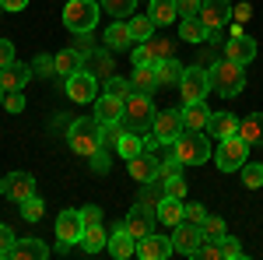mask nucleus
I'll return each mask as SVG.
<instances>
[{
    "instance_id": "32",
    "label": "nucleus",
    "mask_w": 263,
    "mask_h": 260,
    "mask_svg": "<svg viewBox=\"0 0 263 260\" xmlns=\"http://www.w3.org/2000/svg\"><path fill=\"white\" fill-rule=\"evenodd\" d=\"M182 71H186V67H182L176 57H168V60H158V63H155L158 84H179V81H182Z\"/></svg>"
},
{
    "instance_id": "1",
    "label": "nucleus",
    "mask_w": 263,
    "mask_h": 260,
    "mask_svg": "<svg viewBox=\"0 0 263 260\" xmlns=\"http://www.w3.org/2000/svg\"><path fill=\"white\" fill-rule=\"evenodd\" d=\"M67 144H70L74 155L91 159L99 148H105V141H102V123L95 120V116H81V120H74V123H70V130H67Z\"/></svg>"
},
{
    "instance_id": "12",
    "label": "nucleus",
    "mask_w": 263,
    "mask_h": 260,
    "mask_svg": "<svg viewBox=\"0 0 263 260\" xmlns=\"http://www.w3.org/2000/svg\"><path fill=\"white\" fill-rule=\"evenodd\" d=\"M155 137L162 141V144H172V141L179 137L182 130H186V123H182V109H162L158 116H155Z\"/></svg>"
},
{
    "instance_id": "52",
    "label": "nucleus",
    "mask_w": 263,
    "mask_h": 260,
    "mask_svg": "<svg viewBox=\"0 0 263 260\" xmlns=\"http://www.w3.org/2000/svg\"><path fill=\"white\" fill-rule=\"evenodd\" d=\"M203 0H179V18H197Z\"/></svg>"
},
{
    "instance_id": "10",
    "label": "nucleus",
    "mask_w": 263,
    "mask_h": 260,
    "mask_svg": "<svg viewBox=\"0 0 263 260\" xmlns=\"http://www.w3.org/2000/svg\"><path fill=\"white\" fill-rule=\"evenodd\" d=\"M0 194L7 200H28L35 194V176L32 172H7L4 180H0Z\"/></svg>"
},
{
    "instance_id": "17",
    "label": "nucleus",
    "mask_w": 263,
    "mask_h": 260,
    "mask_svg": "<svg viewBox=\"0 0 263 260\" xmlns=\"http://www.w3.org/2000/svg\"><path fill=\"white\" fill-rule=\"evenodd\" d=\"M32 63H21V60H11L7 67H0V84H4V92H21L28 81H32Z\"/></svg>"
},
{
    "instance_id": "56",
    "label": "nucleus",
    "mask_w": 263,
    "mask_h": 260,
    "mask_svg": "<svg viewBox=\"0 0 263 260\" xmlns=\"http://www.w3.org/2000/svg\"><path fill=\"white\" fill-rule=\"evenodd\" d=\"M91 169H95V172H109V155H105V148H99V151L91 155Z\"/></svg>"
},
{
    "instance_id": "58",
    "label": "nucleus",
    "mask_w": 263,
    "mask_h": 260,
    "mask_svg": "<svg viewBox=\"0 0 263 260\" xmlns=\"http://www.w3.org/2000/svg\"><path fill=\"white\" fill-rule=\"evenodd\" d=\"M0 7L14 14V11H25V7H28V0H0Z\"/></svg>"
},
{
    "instance_id": "40",
    "label": "nucleus",
    "mask_w": 263,
    "mask_h": 260,
    "mask_svg": "<svg viewBox=\"0 0 263 260\" xmlns=\"http://www.w3.org/2000/svg\"><path fill=\"white\" fill-rule=\"evenodd\" d=\"M42 215H46V204H42V197H35V194H32L28 200H21V218H25V221H39Z\"/></svg>"
},
{
    "instance_id": "46",
    "label": "nucleus",
    "mask_w": 263,
    "mask_h": 260,
    "mask_svg": "<svg viewBox=\"0 0 263 260\" xmlns=\"http://www.w3.org/2000/svg\"><path fill=\"white\" fill-rule=\"evenodd\" d=\"M162 197H165V194H162ZM162 197L155 194V183H144V190H141V197H137V204H141V207H147V211H155Z\"/></svg>"
},
{
    "instance_id": "59",
    "label": "nucleus",
    "mask_w": 263,
    "mask_h": 260,
    "mask_svg": "<svg viewBox=\"0 0 263 260\" xmlns=\"http://www.w3.org/2000/svg\"><path fill=\"white\" fill-rule=\"evenodd\" d=\"M4 95H7V92H4V84H0V106H4Z\"/></svg>"
},
{
    "instance_id": "38",
    "label": "nucleus",
    "mask_w": 263,
    "mask_h": 260,
    "mask_svg": "<svg viewBox=\"0 0 263 260\" xmlns=\"http://www.w3.org/2000/svg\"><path fill=\"white\" fill-rule=\"evenodd\" d=\"M99 4H102V11H105V14H112V18H130L137 0H99Z\"/></svg>"
},
{
    "instance_id": "28",
    "label": "nucleus",
    "mask_w": 263,
    "mask_h": 260,
    "mask_svg": "<svg viewBox=\"0 0 263 260\" xmlns=\"http://www.w3.org/2000/svg\"><path fill=\"white\" fill-rule=\"evenodd\" d=\"M53 60H57V74H60V78H70V74L84 71V53L81 49H63Z\"/></svg>"
},
{
    "instance_id": "60",
    "label": "nucleus",
    "mask_w": 263,
    "mask_h": 260,
    "mask_svg": "<svg viewBox=\"0 0 263 260\" xmlns=\"http://www.w3.org/2000/svg\"><path fill=\"white\" fill-rule=\"evenodd\" d=\"M0 11H4V7H0Z\"/></svg>"
},
{
    "instance_id": "7",
    "label": "nucleus",
    "mask_w": 263,
    "mask_h": 260,
    "mask_svg": "<svg viewBox=\"0 0 263 260\" xmlns=\"http://www.w3.org/2000/svg\"><path fill=\"white\" fill-rule=\"evenodd\" d=\"M179 92H182V106L203 102L207 92H211V71H203L200 63L197 67H186L182 71V81H179Z\"/></svg>"
},
{
    "instance_id": "53",
    "label": "nucleus",
    "mask_w": 263,
    "mask_h": 260,
    "mask_svg": "<svg viewBox=\"0 0 263 260\" xmlns=\"http://www.w3.org/2000/svg\"><path fill=\"white\" fill-rule=\"evenodd\" d=\"M81 221L84 225H102V207H95V204L81 207Z\"/></svg>"
},
{
    "instance_id": "45",
    "label": "nucleus",
    "mask_w": 263,
    "mask_h": 260,
    "mask_svg": "<svg viewBox=\"0 0 263 260\" xmlns=\"http://www.w3.org/2000/svg\"><path fill=\"white\" fill-rule=\"evenodd\" d=\"M197 257H200V260H224L221 257V242H218V239H203L200 250H197Z\"/></svg>"
},
{
    "instance_id": "14",
    "label": "nucleus",
    "mask_w": 263,
    "mask_h": 260,
    "mask_svg": "<svg viewBox=\"0 0 263 260\" xmlns=\"http://www.w3.org/2000/svg\"><path fill=\"white\" fill-rule=\"evenodd\" d=\"M197 18L207 25V32H218L232 21V0H203Z\"/></svg>"
},
{
    "instance_id": "24",
    "label": "nucleus",
    "mask_w": 263,
    "mask_h": 260,
    "mask_svg": "<svg viewBox=\"0 0 263 260\" xmlns=\"http://www.w3.org/2000/svg\"><path fill=\"white\" fill-rule=\"evenodd\" d=\"M134 46V36H130V25L123 18H116L109 28H105V49H130Z\"/></svg>"
},
{
    "instance_id": "25",
    "label": "nucleus",
    "mask_w": 263,
    "mask_h": 260,
    "mask_svg": "<svg viewBox=\"0 0 263 260\" xmlns=\"http://www.w3.org/2000/svg\"><path fill=\"white\" fill-rule=\"evenodd\" d=\"M239 137H242L249 148L263 144V113H249L246 120H239Z\"/></svg>"
},
{
    "instance_id": "13",
    "label": "nucleus",
    "mask_w": 263,
    "mask_h": 260,
    "mask_svg": "<svg viewBox=\"0 0 263 260\" xmlns=\"http://www.w3.org/2000/svg\"><path fill=\"white\" fill-rule=\"evenodd\" d=\"M67 95L74 102H95L99 99V78L95 74H88V71H78V74H70L67 78Z\"/></svg>"
},
{
    "instance_id": "54",
    "label": "nucleus",
    "mask_w": 263,
    "mask_h": 260,
    "mask_svg": "<svg viewBox=\"0 0 263 260\" xmlns=\"http://www.w3.org/2000/svg\"><path fill=\"white\" fill-rule=\"evenodd\" d=\"M232 18L239 21V25L249 21V18H253V4H246V0H242V4H235V7H232Z\"/></svg>"
},
{
    "instance_id": "21",
    "label": "nucleus",
    "mask_w": 263,
    "mask_h": 260,
    "mask_svg": "<svg viewBox=\"0 0 263 260\" xmlns=\"http://www.w3.org/2000/svg\"><path fill=\"white\" fill-rule=\"evenodd\" d=\"M123 106L126 102L116 95H99L95 99V120L99 123H123Z\"/></svg>"
},
{
    "instance_id": "3",
    "label": "nucleus",
    "mask_w": 263,
    "mask_h": 260,
    "mask_svg": "<svg viewBox=\"0 0 263 260\" xmlns=\"http://www.w3.org/2000/svg\"><path fill=\"white\" fill-rule=\"evenodd\" d=\"M99 18H102V4L99 0H67V7H63V25H67L74 36L95 32Z\"/></svg>"
},
{
    "instance_id": "44",
    "label": "nucleus",
    "mask_w": 263,
    "mask_h": 260,
    "mask_svg": "<svg viewBox=\"0 0 263 260\" xmlns=\"http://www.w3.org/2000/svg\"><path fill=\"white\" fill-rule=\"evenodd\" d=\"M221 257H224V260H239V257H242V246H239V239H235V236H228V232L221 236Z\"/></svg>"
},
{
    "instance_id": "6",
    "label": "nucleus",
    "mask_w": 263,
    "mask_h": 260,
    "mask_svg": "<svg viewBox=\"0 0 263 260\" xmlns=\"http://www.w3.org/2000/svg\"><path fill=\"white\" fill-rule=\"evenodd\" d=\"M246 162H249V144H246L239 134L221 137L218 151H214V165H218L221 172H235V169H242Z\"/></svg>"
},
{
    "instance_id": "26",
    "label": "nucleus",
    "mask_w": 263,
    "mask_h": 260,
    "mask_svg": "<svg viewBox=\"0 0 263 260\" xmlns=\"http://www.w3.org/2000/svg\"><path fill=\"white\" fill-rule=\"evenodd\" d=\"M182 123H186V130H207L211 109L203 102H190V106H182Z\"/></svg>"
},
{
    "instance_id": "23",
    "label": "nucleus",
    "mask_w": 263,
    "mask_h": 260,
    "mask_svg": "<svg viewBox=\"0 0 263 260\" xmlns=\"http://www.w3.org/2000/svg\"><path fill=\"white\" fill-rule=\"evenodd\" d=\"M155 215H158L162 225H179V221L186 218V204H182L179 197H162L158 207H155Z\"/></svg>"
},
{
    "instance_id": "42",
    "label": "nucleus",
    "mask_w": 263,
    "mask_h": 260,
    "mask_svg": "<svg viewBox=\"0 0 263 260\" xmlns=\"http://www.w3.org/2000/svg\"><path fill=\"white\" fill-rule=\"evenodd\" d=\"M162 194L165 197L186 200V180H182V176H168V180H162Z\"/></svg>"
},
{
    "instance_id": "48",
    "label": "nucleus",
    "mask_w": 263,
    "mask_h": 260,
    "mask_svg": "<svg viewBox=\"0 0 263 260\" xmlns=\"http://www.w3.org/2000/svg\"><path fill=\"white\" fill-rule=\"evenodd\" d=\"M14 239H18V236H14L7 225H0V260L11 257V246H14Z\"/></svg>"
},
{
    "instance_id": "29",
    "label": "nucleus",
    "mask_w": 263,
    "mask_h": 260,
    "mask_svg": "<svg viewBox=\"0 0 263 260\" xmlns=\"http://www.w3.org/2000/svg\"><path fill=\"white\" fill-rule=\"evenodd\" d=\"M151 4V21L162 28V25H172L179 18V0H147Z\"/></svg>"
},
{
    "instance_id": "2",
    "label": "nucleus",
    "mask_w": 263,
    "mask_h": 260,
    "mask_svg": "<svg viewBox=\"0 0 263 260\" xmlns=\"http://www.w3.org/2000/svg\"><path fill=\"white\" fill-rule=\"evenodd\" d=\"M242 88H246L242 63L221 60V63L211 67V92H214V95H221V99H235V95H242Z\"/></svg>"
},
{
    "instance_id": "9",
    "label": "nucleus",
    "mask_w": 263,
    "mask_h": 260,
    "mask_svg": "<svg viewBox=\"0 0 263 260\" xmlns=\"http://www.w3.org/2000/svg\"><path fill=\"white\" fill-rule=\"evenodd\" d=\"M200 242H203L200 225H193V221H179V225H172V246H176V253L197 257Z\"/></svg>"
},
{
    "instance_id": "47",
    "label": "nucleus",
    "mask_w": 263,
    "mask_h": 260,
    "mask_svg": "<svg viewBox=\"0 0 263 260\" xmlns=\"http://www.w3.org/2000/svg\"><path fill=\"white\" fill-rule=\"evenodd\" d=\"M168 176H182V162L176 155H168V159L158 165V180H168Z\"/></svg>"
},
{
    "instance_id": "33",
    "label": "nucleus",
    "mask_w": 263,
    "mask_h": 260,
    "mask_svg": "<svg viewBox=\"0 0 263 260\" xmlns=\"http://www.w3.org/2000/svg\"><path fill=\"white\" fill-rule=\"evenodd\" d=\"M179 39H182V42H193V46H200V42H207V25H203L200 18H182Z\"/></svg>"
},
{
    "instance_id": "5",
    "label": "nucleus",
    "mask_w": 263,
    "mask_h": 260,
    "mask_svg": "<svg viewBox=\"0 0 263 260\" xmlns=\"http://www.w3.org/2000/svg\"><path fill=\"white\" fill-rule=\"evenodd\" d=\"M155 116H158V109H155V102L151 95H144V92H134L126 106H123V123H126V130H134V134H147L151 127H155Z\"/></svg>"
},
{
    "instance_id": "37",
    "label": "nucleus",
    "mask_w": 263,
    "mask_h": 260,
    "mask_svg": "<svg viewBox=\"0 0 263 260\" xmlns=\"http://www.w3.org/2000/svg\"><path fill=\"white\" fill-rule=\"evenodd\" d=\"M239 172H242L246 190H260V186H263V162H246Z\"/></svg>"
},
{
    "instance_id": "15",
    "label": "nucleus",
    "mask_w": 263,
    "mask_h": 260,
    "mask_svg": "<svg viewBox=\"0 0 263 260\" xmlns=\"http://www.w3.org/2000/svg\"><path fill=\"white\" fill-rule=\"evenodd\" d=\"M158 165H162V162L155 159V151H141V155H134V159L126 162L130 180H137L141 186H144V183H162V180H158Z\"/></svg>"
},
{
    "instance_id": "18",
    "label": "nucleus",
    "mask_w": 263,
    "mask_h": 260,
    "mask_svg": "<svg viewBox=\"0 0 263 260\" xmlns=\"http://www.w3.org/2000/svg\"><path fill=\"white\" fill-rule=\"evenodd\" d=\"M224 60H235V63H249L256 60V39H249V36H232V39H224Z\"/></svg>"
},
{
    "instance_id": "55",
    "label": "nucleus",
    "mask_w": 263,
    "mask_h": 260,
    "mask_svg": "<svg viewBox=\"0 0 263 260\" xmlns=\"http://www.w3.org/2000/svg\"><path fill=\"white\" fill-rule=\"evenodd\" d=\"M130 60H134V67L151 63V53H147V46H144V42H137V46H134V57H130Z\"/></svg>"
},
{
    "instance_id": "43",
    "label": "nucleus",
    "mask_w": 263,
    "mask_h": 260,
    "mask_svg": "<svg viewBox=\"0 0 263 260\" xmlns=\"http://www.w3.org/2000/svg\"><path fill=\"white\" fill-rule=\"evenodd\" d=\"M32 71H35L39 78H53V74H57V60H53L49 53H39V57L32 60Z\"/></svg>"
},
{
    "instance_id": "51",
    "label": "nucleus",
    "mask_w": 263,
    "mask_h": 260,
    "mask_svg": "<svg viewBox=\"0 0 263 260\" xmlns=\"http://www.w3.org/2000/svg\"><path fill=\"white\" fill-rule=\"evenodd\" d=\"M123 134V123H102V141L105 144H116Z\"/></svg>"
},
{
    "instance_id": "20",
    "label": "nucleus",
    "mask_w": 263,
    "mask_h": 260,
    "mask_svg": "<svg viewBox=\"0 0 263 260\" xmlns=\"http://www.w3.org/2000/svg\"><path fill=\"white\" fill-rule=\"evenodd\" d=\"M105 250H109L116 260H126V257H134V253H137V239L126 232V225L120 221V225H116V232L109 236V246H105Z\"/></svg>"
},
{
    "instance_id": "22",
    "label": "nucleus",
    "mask_w": 263,
    "mask_h": 260,
    "mask_svg": "<svg viewBox=\"0 0 263 260\" xmlns=\"http://www.w3.org/2000/svg\"><path fill=\"white\" fill-rule=\"evenodd\" d=\"M84 71L95 74L99 81H109L112 78V57H109V49H91L84 57Z\"/></svg>"
},
{
    "instance_id": "35",
    "label": "nucleus",
    "mask_w": 263,
    "mask_h": 260,
    "mask_svg": "<svg viewBox=\"0 0 263 260\" xmlns=\"http://www.w3.org/2000/svg\"><path fill=\"white\" fill-rule=\"evenodd\" d=\"M130 25V36H134V42H147L151 36H155V21H151V14H134V18L126 21Z\"/></svg>"
},
{
    "instance_id": "30",
    "label": "nucleus",
    "mask_w": 263,
    "mask_h": 260,
    "mask_svg": "<svg viewBox=\"0 0 263 260\" xmlns=\"http://www.w3.org/2000/svg\"><path fill=\"white\" fill-rule=\"evenodd\" d=\"M130 84H134V92H144V95H151V92L158 88V74H155V63L134 67V74H130Z\"/></svg>"
},
{
    "instance_id": "11",
    "label": "nucleus",
    "mask_w": 263,
    "mask_h": 260,
    "mask_svg": "<svg viewBox=\"0 0 263 260\" xmlns=\"http://www.w3.org/2000/svg\"><path fill=\"white\" fill-rule=\"evenodd\" d=\"M123 225H126V232H130L134 239L141 242V239H147V236L155 232V225H158V215L137 204V207H130V211H126V218H123Z\"/></svg>"
},
{
    "instance_id": "8",
    "label": "nucleus",
    "mask_w": 263,
    "mask_h": 260,
    "mask_svg": "<svg viewBox=\"0 0 263 260\" xmlns=\"http://www.w3.org/2000/svg\"><path fill=\"white\" fill-rule=\"evenodd\" d=\"M84 229H88V225L81 221V211H60V215H57V236H60L57 250L67 253L70 246H81Z\"/></svg>"
},
{
    "instance_id": "27",
    "label": "nucleus",
    "mask_w": 263,
    "mask_h": 260,
    "mask_svg": "<svg viewBox=\"0 0 263 260\" xmlns=\"http://www.w3.org/2000/svg\"><path fill=\"white\" fill-rule=\"evenodd\" d=\"M207 134L211 137H232V134H239V120L232 116V113H211V123H207Z\"/></svg>"
},
{
    "instance_id": "36",
    "label": "nucleus",
    "mask_w": 263,
    "mask_h": 260,
    "mask_svg": "<svg viewBox=\"0 0 263 260\" xmlns=\"http://www.w3.org/2000/svg\"><path fill=\"white\" fill-rule=\"evenodd\" d=\"M144 46H147V53H151V63L176 57V39H158V36H151V39L144 42Z\"/></svg>"
},
{
    "instance_id": "4",
    "label": "nucleus",
    "mask_w": 263,
    "mask_h": 260,
    "mask_svg": "<svg viewBox=\"0 0 263 260\" xmlns=\"http://www.w3.org/2000/svg\"><path fill=\"white\" fill-rule=\"evenodd\" d=\"M172 155L182 162V165H203L207 159H214L211 144H207V134L203 130H182L179 137L172 141Z\"/></svg>"
},
{
    "instance_id": "49",
    "label": "nucleus",
    "mask_w": 263,
    "mask_h": 260,
    "mask_svg": "<svg viewBox=\"0 0 263 260\" xmlns=\"http://www.w3.org/2000/svg\"><path fill=\"white\" fill-rule=\"evenodd\" d=\"M4 109H7V113H21V109H25V95H21V92H7V95H4Z\"/></svg>"
},
{
    "instance_id": "34",
    "label": "nucleus",
    "mask_w": 263,
    "mask_h": 260,
    "mask_svg": "<svg viewBox=\"0 0 263 260\" xmlns=\"http://www.w3.org/2000/svg\"><path fill=\"white\" fill-rule=\"evenodd\" d=\"M109 246V236H105V229L102 225H88L81 236V250L84 253H99V250H105Z\"/></svg>"
},
{
    "instance_id": "50",
    "label": "nucleus",
    "mask_w": 263,
    "mask_h": 260,
    "mask_svg": "<svg viewBox=\"0 0 263 260\" xmlns=\"http://www.w3.org/2000/svg\"><path fill=\"white\" fill-rule=\"evenodd\" d=\"M203 218H207V207H203V204H186V218H182V221L203 225Z\"/></svg>"
},
{
    "instance_id": "31",
    "label": "nucleus",
    "mask_w": 263,
    "mask_h": 260,
    "mask_svg": "<svg viewBox=\"0 0 263 260\" xmlns=\"http://www.w3.org/2000/svg\"><path fill=\"white\" fill-rule=\"evenodd\" d=\"M112 148H116V155H120L123 162H130L134 155H141V151H144V141H141V134H134V130H123L120 141H116Z\"/></svg>"
},
{
    "instance_id": "16",
    "label": "nucleus",
    "mask_w": 263,
    "mask_h": 260,
    "mask_svg": "<svg viewBox=\"0 0 263 260\" xmlns=\"http://www.w3.org/2000/svg\"><path fill=\"white\" fill-rule=\"evenodd\" d=\"M172 253H176L172 236H158V232H151L147 239L137 242V257H144V260H168Z\"/></svg>"
},
{
    "instance_id": "39",
    "label": "nucleus",
    "mask_w": 263,
    "mask_h": 260,
    "mask_svg": "<svg viewBox=\"0 0 263 260\" xmlns=\"http://www.w3.org/2000/svg\"><path fill=\"white\" fill-rule=\"evenodd\" d=\"M200 232H203V239H218L221 242V236L228 232V225H224V218H218V215H207L200 225Z\"/></svg>"
},
{
    "instance_id": "41",
    "label": "nucleus",
    "mask_w": 263,
    "mask_h": 260,
    "mask_svg": "<svg viewBox=\"0 0 263 260\" xmlns=\"http://www.w3.org/2000/svg\"><path fill=\"white\" fill-rule=\"evenodd\" d=\"M105 95H116V99H123V102H126V99H130V95H134V84L112 74V78L105 81Z\"/></svg>"
},
{
    "instance_id": "57",
    "label": "nucleus",
    "mask_w": 263,
    "mask_h": 260,
    "mask_svg": "<svg viewBox=\"0 0 263 260\" xmlns=\"http://www.w3.org/2000/svg\"><path fill=\"white\" fill-rule=\"evenodd\" d=\"M11 60H14V46L7 39H0V67H7Z\"/></svg>"
},
{
    "instance_id": "19",
    "label": "nucleus",
    "mask_w": 263,
    "mask_h": 260,
    "mask_svg": "<svg viewBox=\"0 0 263 260\" xmlns=\"http://www.w3.org/2000/svg\"><path fill=\"white\" fill-rule=\"evenodd\" d=\"M49 257V246L35 236H18L11 246V260H46Z\"/></svg>"
}]
</instances>
